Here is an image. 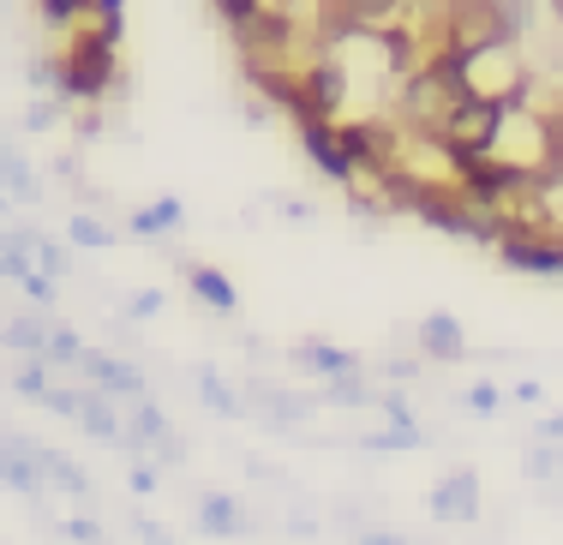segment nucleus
<instances>
[{
  "label": "nucleus",
  "mask_w": 563,
  "mask_h": 545,
  "mask_svg": "<svg viewBox=\"0 0 563 545\" xmlns=\"http://www.w3.org/2000/svg\"><path fill=\"white\" fill-rule=\"evenodd\" d=\"M120 78L126 73H120L114 48L102 43L90 24H73V36H66V48H60V97L85 102V109H102V102L114 97Z\"/></svg>",
  "instance_id": "2"
},
{
  "label": "nucleus",
  "mask_w": 563,
  "mask_h": 545,
  "mask_svg": "<svg viewBox=\"0 0 563 545\" xmlns=\"http://www.w3.org/2000/svg\"><path fill=\"white\" fill-rule=\"evenodd\" d=\"M378 414L396 425V432H420V420H413V408H408V396L401 390H378Z\"/></svg>",
  "instance_id": "29"
},
{
  "label": "nucleus",
  "mask_w": 563,
  "mask_h": 545,
  "mask_svg": "<svg viewBox=\"0 0 563 545\" xmlns=\"http://www.w3.org/2000/svg\"><path fill=\"white\" fill-rule=\"evenodd\" d=\"M354 545H408V540H401L396 527H360V534H354Z\"/></svg>",
  "instance_id": "40"
},
{
  "label": "nucleus",
  "mask_w": 563,
  "mask_h": 545,
  "mask_svg": "<svg viewBox=\"0 0 563 545\" xmlns=\"http://www.w3.org/2000/svg\"><path fill=\"white\" fill-rule=\"evenodd\" d=\"M163 437H174V425H168V414H163V402L156 396H139V402L126 408V432H120V449H126L132 461L139 456H151Z\"/></svg>",
  "instance_id": "6"
},
{
  "label": "nucleus",
  "mask_w": 563,
  "mask_h": 545,
  "mask_svg": "<svg viewBox=\"0 0 563 545\" xmlns=\"http://www.w3.org/2000/svg\"><path fill=\"white\" fill-rule=\"evenodd\" d=\"M24 85H31L36 97H43V90H48V97H60V55H31V60H24Z\"/></svg>",
  "instance_id": "25"
},
{
  "label": "nucleus",
  "mask_w": 563,
  "mask_h": 545,
  "mask_svg": "<svg viewBox=\"0 0 563 545\" xmlns=\"http://www.w3.org/2000/svg\"><path fill=\"white\" fill-rule=\"evenodd\" d=\"M180 276H186V288H192V294L205 300L210 312H240V294H234V282H228L222 270H210V264H192V258H186Z\"/></svg>",
  "instance_id": "15"
},
{
  "label": "nucleus",
  "mask_w": 563,
  "mask_h": 545,
  "mask_svg": "<svg viewBox=\"0 0 563 545\" xmlns=\"http://www.w3.org/2000/svg\"><path fill=\"white\" fill-rule=\"evenodd\" d=\"M66 540H78V545H109V534H102L90 515H73V522H66Z\"/></svg>",
  "instance_id": "35"
},
{
  "label": "nucleus",
  "mask_w": 563,
  "mask_h": 545,
  "mask_svg": "<svg viewBox=\"0 0 563 545\" xmlns=\"http://www.w3.org/2000/svg\"><path fill=\"white\" fill-rule=\"evenodd\" d=\"M0 186H7V198H19V204H36L43 198V180H36V168L24 163V156H0Z\"/></svg>",
  "instance_id": "19"
},
{
  "label": "nucleus",
  "mask_w": 563,
  "mask_h": 545,
  "mask_svg": "<svg viewBox=\"0 0 563 545\" xmlns=\"http://www.w3.org/2000/svg\"><path fill=\"white\" fill-rule=\"evenodd\" d=\"M300 144H306V156L318 163V175H330V180L354 186V163H347V151H342V132L330 126V121H318V126H300Z\"/></svg>",
  "instance_id": "9"
},
{
  "label": "nucleus",
  "mask_w": 563,
  "mask_h": 545,
  "mask_svg": "<svg viewBox=\"0 0 563 545\" xmlns=\"http://www.w3.org/2000/svg\"><path fill=\"white\" fill-rule=\"evenodd\" d=\"M552 19H558V31H563V0H558V7H552Z\"/></svg>",
  "instance_id": "46"
},
{
  "label": "nucleus",
  "mask_w": 563,
  "mask_h": 545,
  "mask_svg": "<svg viewBox=\"0 0 563 545\" xmlns=\"http://www.w3.org/2000/svg\"><path fill=\"white\" fill-rule=\"evenodd\" d=\"M498 402H504V396L492 390V383H474V390L455 396V408H462V414H474V420H492V414H498Z\"/></svg>",
  "instance_id": "28"
},
{
  "label": "nucleus",
  "mask_w": 563,
  "mask_h": 545,
  "mask_svg": "<svg viewBox=\"0 0 563 545\" xmlns=\"http://www.w3.org/2000/svg\"><path fill=\"white\" fill-rule=\"evenodd\" d=\"M384 378H390V383H408V378H420V366H413V360H384Z\"/></svg>",
  "instance_id": "42"
},
{
  "label": "nucleus",
  "mask_w": 563,
  "mask_h": 545,
  "mask_svg": "<svg viewBox=\"0 0 563 545\" xmlns=\"http://www.w3.org/2000/svg\"><path fill=\"white\" fill-rule=\"evenodd\" d=\"M36 444L31 437H19V432H0V480H7L19 498H31V503H43V474H36Z\"/></svg>",
  "instance_id": "7"
},
{
  "label": "nucleus",
  "mask_w": 563,
  "mask_h": 545,
  "mask_svg": "<svg viewBox=\"0 0 563 545\" xmlns=\"http://www.w3.org/2000/svg\"><path fill=\"white\" fill-rule=\"evenodd\" d=\"M12 246L24 252V264H31V270L43 264V276H48V282H60V276L73 270V258H66V246L55 241V234H43V229H12Z\"/></svg>",
  "instance_id": "13"
},
{
  "label": "nucleus",
  "mask_w": 563,
  "mask_h": 545,
  "mask_svg": "<svg viewBox=\"0 0 563 545\" xmlns=\"http://www.w3.org/2000/svg\"><path fill=\"white\" fill-rule=\"evenodd\" d=\"M420 444H426V425L420 432H396V425H384V432L360 437V449H372V456H401V449H420Z\"/></svg>",
  "instance_id": "21"
},
{
  "label": "nucleus",
  "mask_w": 563,
  "mask_h": 545,
  "mask_svg": "<svg viewBox=\"0 0 563 545\" xmlns=\"http://www.w3.org/2000/svg\"><path fill=\"white\" fill-rule=\"evenodd\" d=\"M198 396H205V408L217 420H240V414H246V396H240L217 366H198Z\"/></svg>",
  "instance_id": "18"
},
{
  "label": "nucleus",
  "mask_w": 563,
  "mask_h": 545,
  "mask_svg": "<svg viewBox=\"0 0 563 545\" xmlns=\"http://www.w3.org/2000/svg\"><path fill=\"white\" fill-rule=\"evenodd\" d=\"M43 366H85V342H78L66 324H55L48 330V348H43Z\"/></svg>",
  "instance_id": "24"
},
{
  "label": "nucleus",
  "mask_w": 563,
  "mask_h": 545,
  "mask_svg": "<svg viewBox=\"0 0 563 545\" xmlns=\"http://www.w3.org/2000/svg\"><path fill=\"white\" fill-rule=\"evenodd\" d=\"M7 204H12V198H7V186H0V216H7Z\"/></svg>",
  "instance_id": "45"
},
{
  "label": "nucleus",
  "mask_w": 563,
  "mask_h": 545,
  "mask_svg": "<svg viewBox=\"0 0 563 545\" xmlns=\"http://www.w3.org/2000/svg\"><path fill=\"white\" fill-rule=\"evenodd\" d=\"M36 19H48L55 31H66L73 19H90V7H78V0H43V7H36Z\"/></svg>",
  "instance_id": "31"
},
{
  "label": "nucleus",
  "mask_w": 563,
  "mask_h": 545,
  "mask_svg": "<svg viewBox=\"0 0 563 545\" xmlns=\"http://www.w3.org/2000/svg\"><path fill=\"white\" fill-rule=\"evenodd\" d=\"M36 474H43V486H60L66 498H90V474L78 468L73 456H66V449H48V444H36Z\"/></svg>",
  "instance_id": "14"
},
{
  "label": "nucleus",
  "mask_w": 563,
  "mask_h": 545,
  "mask_svg": "<svg viewBox=\"0 0 563 545\" xmlns=\"http://www.w3.org/2000/svg\"><path fill=\"white\" fill-rule=\"evenodd\" d=\"M12 390L31 396V402H43V396L55 390V371H48L43 360H24V366H19V378H12Z\"/></svg>",
  "instance_id": "26"
},
{
  "label": "nucleus",
  "mask_w": 563,
  "mask_h": 545,
  "mask_svg": "<svg viewBox=\"0 0 563 545\" xmlns=\"http://www.w3.org/2000/svg\"><path fill=\"white\" fill-rule=\"evenodd\" d=\"M276 210H282V222H294V229H306V222L318 216V210L306 204V198H276Z\"/></svg>",
  "instance_id": "38"
},
{
  "label": "nucleus",
  "mask_w": 563,
  "mask_h": 545,
  "mask_svg": "<svg viewBox=\"0 0 563 545\" xmlns=\"http://www.w3.org/2000/svg\"><path fill=\"white\" fill-rule=\"evenodd\" d=\"M180 222H186V204H180V198H156V204L132 210L126 234H139V241H156V234H174Z\"/></svg>",
  "instance_id": "17"
},
{
  "label": "nucleus",
  "mask_w": 563,
  "mask_h": 545,
  "mask_svg": "<svg viewBox=\"0 0 563 545\" xmlns=\"http://www.w3.org/2000/svg\"><path fill=\"white\" fill-rule=\"evenodd\" d=\"M90 19H97V24H90V31H97L102 43L114 48V43H120V31H126V12H120L114 0H102V7H90Z\"/></svg>",
  "instance_id": "30"
},
{
  "label": "nucleus",
  "mask_w": 563,
  "mask_h": 545,
  "mask_svg": "<svg viewBox=\"0 0 563 545\" xmlns=\"http://www.w3.org/2000/svg\"><path fill=\"white\" fill-rule=\"evenodd\" d=\"M504 121H509V109H498V102H467V109L444 126V138H438V144H444L455 163H474V156H498Z\"/></svg>",
  "instance_id": "3"
},
{
  "label": "nucleus",
  "mask_w": 563,
  "mask_h": 545,
  "mask_svg": "<svg viewBox=\"0 0 563 545\" xmlns=\"http://www.w3.org/2000/svg\"><path fill=\"white\" fill-rule=\"evenodd\" d=\"M126 486L139 491V498H151V491H156V468H151V461H132V468H126Z\"/></svg>",
  "instance_id": "39"
},
{
  "label": "nucleus",
  "mask_w": 563,
  "mask_h": 545,
  "mask_svg": "<svg viewBox=\"0 0 563 545\" xmlns=\"http://www.w3.org/2000/svg\"><path fill=\"white\" fill-rule=\"evenodd\" d=\"M426 515L432 522H479V474L474 468H450L444 480L426 491Z\"/></svg>",
  "instance_id": "4"
},
{
  "label": "nucleus",
  "mask_w": 563,
  "mask_h": 545,
  "mask_svg": "<svg viewBox=\"0 0 563 545\" xmlns=\"http://www.w3.org/2000/svg\"><path fill=\"white\" fill-rule=\"evenodd\" d=\"M48 330H55V318H48V312H19V318H7V324H0V348L24 354V360H43Z\"/></svg>",
  "instance_id": "12"
},
{
  "label": "nucleus",
  "mask_w": 563,
  "mask_h": 545,
  "mask_svg": "<svg viewBox=\"0 0 563 545\" xmlns=\"http://www.w3.org/2000/svg\"><path fill=\"white\" fill-rule=\"evenodd\" d=\"M198 527H205L210 540H234V534H252V515L240 498H228V491H205L198 498Z\"/></svg>",
  "instance_id": "11"
},
{
  "label": "nucleus",
  "mask_w": 563,
  "mask_h": 545,
  "mask_svg": "<svg viewBox=\"0 0 563 545\" xmlns=\"http://www.w3.org/2000/svg\"><path fill=\"white\" fill-rule=\"evenodd\" d=\"M78 425H85L97 444H120V432H126V420H120V408H114V396H102V390H85V408H78Z\"/></svg>",
  "instance_id": "16"
},
{
  "label": "nucleus",
  "mask_w": 563,
  "mask_h": 545,
  "mask_svg": "<svg viewBox=\"0 0 563 545\" xmlns=\"http://www.w3.org/2000/svg\"><path fill=\"white\" fill-rule=\"evenodd\" d=\"M420 348H426V360H432V366L467 360V330H462V318H455V312H426V318H420Z\"/></svg>",
  "instance_id": "8"
},
{
  "label": "nucleus",
  "mask_w": 563,
  "mask_h": 545,
  "mask_svg": "<svg viewBox=\"0 0 563 545\" xmlns=\"http://www.w3.org/2000/svg\"><path fill=\"white\" fill-rule=\"evenodd\" d=\"M43 408H48V414H60V420H78V408H85V390H66V383H55V390L43 396Z\"/></svg>",
  "instance_id": "32"
},
{
  "label": "nucleus",
  "mask_w": 563,
  "mask_h": 545,
  "mask_svg": "<svg viewBox=\"0 0 563 545\" xmlns=\"http://www.w3.org/2000/svg\"><path fill=\"white\" fill-rule=\"evenodd\" d=\"M156 461H168V468H174V461H186V437L180 432L163 437V444H156Z\"/></svg>",
  "instance_id": "41"
},
{
  "label": "nucleus",
  "mask_w": 563,
  "mask_h": 545,
  "mask_svg": "<svg viewBox=\"0 0 563 545\" xmlns=\"http://www.w3.org/2000/svg\"><path fill=\"white\" fill-rule=\"evenodd\" d=\"M78 138H102V109H85V114H78Z\"/></svg>",
  "instance_id": "43"
},
{
  "label": "nucleus",
  "mask_w": 563,
  "mask_h": 545,
  "mask_svg": "<svg viewBox=\"0 0 563 545\" xmlns=\"http://www.w3.org/2000/svg\"><path fill=\"white\" fill-rule=\"evenodd\" d=\"M163 288H139V294H126V312L132 318H156V312H163Z\"/></svg>",
  "instance_id": "34"
},
{
  "label": "nucleus",
  "mask_w": 563,
  "mask_h": 545,
  "mask_svg": "<svg viewBox=\"0 0 563 545\" xmlns=\"http://www.w3.org/2000/svg\"><path fill=\"white\" fill-rule=\"evenodd\" d=\"M66 234H73V246H114L120 229H109L102 216H90V210H78L73 222H66Z\"/></svg>",
  "instance_id": "23"
},
{
  "label": "nucleus",
  "mask_w": 563,
  "mask_h": 545,
  "mask_svg": "<svg viewBox=\"0 0 563 545\" xmlns=\"http://www.w3.org/2000/svg\"><path fill=\"white\" fill-rule=\"evenodd\" d=\"M60 102H66V97H36L31 109H24V126H31V132H48V126L60 121Z\"/></svg>",
  "instance_id": "33"
},
{
  "label": "nucleus",
  "mask_w": 563,
  "mask_h": 545,
  "mask_svg": "<svg viewBox=\"0 0 563 545\" xmlns=\"http://www.w3.org/2000/svg\"><path fill=\"white\" fill-rule=\"evenodd\" d=\"M252 396H258V402H271V425H300L306 414H312V402H306V396L276 390V383H252Z\"/></svg>",
  "instance_id": "20"
},
{
  "label": "nucleus",
  "mask_w": 563,
  "mask_h": 545,
  "mask_svg": "<svg viewBox=\"0 0 563 545\" xmlns=\"http://www.w3.org/2000/svg\"><path fill=\"white\" fill-rule=\"evenodd\" d=\"M132 534H139L144 545H174L168 527H163V522H151V515H139V510H132Z\"/></svg>",
  "instance_id": "36"
},
{
  "label": "nucleus",
  "mask_w": 563,
  "mask_h": 545,
  "mask_svg": "<svg viewBox=\"0 0 563 545\" xmlns=\"http://www.w3.org/2000/svg\"><path fill=\"white\" fill-rule=\"evenodd\" d=\"M467 78L455 55H432L420 60L408 78H401V114H408V132H426V138H444V126L467 109Z\"/></svg>",
  "instance_id": "1"
},
{
  "label": "nucleus",
  "mask_w": 563,
  "mask_h": 545,
  "mask_svg": "<svg viewBox=\"0 0 563 545\" xmlns=\"http://www.w3.org/2000/svg\"><path fill=\"white\" fill-rule=\"evenodd\" d=\"M521 474H528V480H558V474H563V449L533 444L528 456H521Z\"/></svg>",
  "instance_id": "27"
},
{
  "label": "nucleus",
  "mask_w": 563,
  "mask_h": 545,
  "mask_svg": "<svg viewBox=\"0 0 563 545\" xmlns=\"http://www.w3.org/2000/svg\"><path fill=\"white\" fill-rule=\"evenodd\" d=\"M324 402H330V408H366V402L378 408V390H372V383L354 371V378H336V383H324Z\"/></svg>",
  "instance_id": "22"
},
{
  "label": "nucleus",
  "mask_w": 563,
  "mask_h": 545,
  "mask_svg": "<svg viewBox=\"0 0 563 545\" xmlns=\"http://www.w3.org/2000/svg\"><path fill=\"white\" fill-rule=\"evenodd\" d=\"M90 378V390H102V396H126V402H139L144 396V371L132 366V360H120V354H102V348H85V366H78Z\"/></svg>",
  "instance_id": "5"
},
{
  "label": "nucleus",
  "mask_w": 563,
  "mask_h": 545,
  "mask_svg": "<svg viewBox=\"0 0 563 545\" xmlns=\"http://www.w3.org/2000/svg\"><path fill=\"white\" fill-rule=\"evenodd\" d=\"M294 366L312 371V378H324V383H336V378H354L360 371V354H347V348H336V342H324V336H306L300 348H294Z\"/></svg>",
  "instance_id": "10"
},
{
  "label": "nucleus",
  "mask_w": 563,
  "mask_h": 545,
  "mask_svg": "<svg viewBox=\"0 0 563 545\" xmlns=\"http://www.w3.org/2000/svg\"><path fill=\"white\" fill-rule=\"evenodd\" d=\"M19 288H24V294H31L36 305H43V312H48V305H55V282H48L43 270H31V276H24V282H19Z\"/></svg>",
  "instance_id": "37"
},
{
  "label": "nucleus",
  "mask_w": 563,
  "mask_h": 545,
  "mask_svg": "<svg viewBox=\"0 0 563 545\" xmlns=\"http://www.w3.org/2000/svg\"><path fill=\"white\" fill-rule=\"evenodd\" d=\"M540 437H545V444H563V414H552V420H540Z\"/></svg>",
  "instance_id": "44"
}]
</instances>
